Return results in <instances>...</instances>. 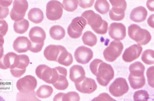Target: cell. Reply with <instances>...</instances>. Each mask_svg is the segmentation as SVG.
Masks as SVG:
<instances>
[{"instance_id":"d6a6232c","label":"cell","mask_w":154,"mask_h":101,"mask_svg":"<svg viewBox=\"0 0 154 101\" xmlns=\"http://www.w3.org/2000/svg\"><path fill=\"white\" fill-rule=\"evenodd\" d=\"M17 96L22 97L20 100H17V101H42L36 97L34 91L26 93L18 92Z\"/></svg>"},{"instance_id":"5bb4252c","label":"cell","mask_w":154,"mask_h":101,"mask_svg":"<svg viewBox=\"0 0 154 101\" xmlns=\"http://www.w3.org/2000/svg\"><path fill=\"white\" fill-rule=\"evenodd\" d=\"M93 52L91 49L82 46L79 47L74 53V57L77 62L82 64L88 63L93 57Z\"/></svg>"},{"instance_id":"f546056e","label":"cell","mask_w":154,"mask_h":101,"mask_svg":"<svg viewBox=\"0 0 154 101\" xmlns=\"http://www.w3.org/2000/svg\"><path fill=\"white\" fill-rule=\"evenodd\" d=\"M53 91V89L51 86L43 85L40 86L37 91L36 94L40 98H47L52 95Z\"/></svg>"},{"instance_id":"d6986e66","label":"cell","mask_w":154,"mask_h":101,"mask_svg":"<svg viewBox=\"0 0 154 101\" xmlns=\"http://www.w3.org/2000/svg\"><path fill=\"white\" fill-rule=\"evenodd\" d=\"M35 73L38 78L48 83L51 84L53 75V68L46 65L41 64L36 68Z\"/></svg>"},{"instance_id":"ab89813d","label":"cell","mask_w":154,"mask_h":101,"mask_svg":"<svg viewBox=\"0 0 154 101\" xmlns=\"http://www.w3.org/2000/svg\"><path fill=\"white\" fill-rule=\"evenodd\" d=\"M53 101H69L66 93L61 92L58 93L54 97Z\"/></svg>"},{"instance_id":"7c38bea8","label":"cell","mask_w":154,"mask_h":101,"mask_svg":"<svg viewBox=\"0 0 154 101\" xmlns=\"http://www.w3.org/2000/svg\"><path fill=\"white\" fill-rule=\"evenodd\" d=\"M129 87L126 80L122 78L116 79L109 88L110 93L113 96L120 97L128 92Z\"/></svg>"},{"instance_id":"836d02e7","label":"cell","mask_w":154,"mask_h":101,"mask_svg":"<svg viewBox=\"0 0 154 101\" xmlns=\"http://www.w3.org/2000/svg\"><path fill=\"white\" fill-rule=\"evenodd\" d=\"M62 5L63 7L66 10L72 12L75 11L77 9L78 2V1H74V0L63 1Z\"/></svg>"},{"instance_id":"4fadbf2b","label":"cell","mask_w":154,"mask_h":101,"mask_svg":"<svg viewBox=\"0 0 154 101\" xmlns=\"http://www.w3.org/2000/svg\"><path fill=\"white\" fill-rule=\"evenodd\" d=\"M75 84L77 90L84 94H91L97 90V87L94 79L86 77L82 80L75 82Z\"/></svg>"},{"instance_id":"8fae6325","label":"cell","mask_w":154,"mask_h":101,"mask_svg":"<svg viewBox=\"0 0 154 101\" xmlns=\"http://www.w3.org/2000/svg\"><path fill=\"white\" fill-rule=\"evenodd\" d=\"M37 84L36 78L33 76L28 75L18 80L17 83V87L20 92L26 93L34 91Z\"/></svg>"},{"instance_id":"b9f144b4","label":"cell","mask_w":154,"mask_h":101,"mask_svg":"<svg viewBox=\"0 0 154 101\" xmlns=\"http://www.w3.org/2000/svg\"><path fill=\"white\" fill-rule=\"evenodd\" d=\"M9 10L8 7L0 6V19L6 18L9 14Z\"/></svg>"},{"instance_id":"7a4b0ae2","label":"cell","mask_w":154,"mask_h":101,"mask_svg":"<svg viewBox=\"0 0 154 101\" xmlns=\"http://www.w3.org/2000/svg\"><path fill=\"white\" fill-rule=\"evenodd\" d=\"M145 69L144 65L139 61H136L129 66L130 73L128 79L133 89H139L145 85L146 80L144 73Z\"/></svg>"},{"instance_id":"8d00e7d4","label":"cell","mask_w":154,"mask_h":101,"mask_svg":"<svg viewBox=\"0 0 154 101\" xmlns=\"http://www.w3.org/2000/svg\"><path fill=\"white\" fill-rule=\"evenodd\" d=\"M91 101H116L108 94L103 93L94 98Z\"/></svg>"},{"instance_id":"9a60e30c","label":"cell","mask_w":154,"mask_h":101,"mask_svg":"<svg viewBox=\"0 0 154 101\" xmlns=\"http://www.w3.org/2000/svg\"><path fill=\"white\" fill-rule=\"evenodd\" d=\"M109 34L110 37L115 40H121L126 36V28L125 26L120 23L111 24L108 29Z\"/></svg>"},{"instance_id":"44dd1931","label":"cell","mask_w":154,"mask_h":101,"mask_svg":"<svg viewBox=\"0 0 154 101\" xmlns=\"http://www.w3.org/2000/svg\"><path fill=\"white\" fill-rule=\"evenodd\" d=\"M31 45L28 38L24 36L19 37L15 40L13 43L14 50L19 53L27 52L30 50Z\"/></svg>"},{"instance_id":"f35d334b","label":"cell","mask_w":154,"mask_h":101,"mask_svg":"<svg viewBox=\"0 0 154 101\" xmlns=\"http://www.w3.org/2000/svg\"><path fill=\"white\" fill-rule=\"evenodd\" d=\"M95 1L86 0V1H79L78 4L79 6L84 9H87L91 7L94 4Z\"/></svg>"},{"instance_id":"c3c4849f","label":"cell","mask_w":154,"mask_h":101,"mask_svg":"<svg viewBox=\"0 0 154 101\" xmlns=\"http://www.w3.org/2000/svg\"><path fill=\"white\" fill-rule=\"evenodd\" d=\"M4 82L3 80L0 79V92L2 90L4 86Z\"/></svg>"},{"instance_id":"ba28073f","label":"cell","mask_w":154,"mask_h":101,"mask_svg":"<svg viewBox=\"0 0 154 101\" xmlns=\"http://www.w3.org/2000/svg\"><path fill=\"white\" fill-rule=\"evenodd\" d=\"M87 24L86 20L82 17H78L72 21L67 28L69 36L73 39H78L82 35L83 31Z\"/></svg>"},{"instance_id":"74e56055","label":"cell","mask_w":154,"mask_h":101,"mask_svg":"<svg viewBox=\"0 0 154 101\" xmlns=\"http://www.w3.org/2000/svg\"><path fill=\"white\" fill-rule=\"evenodd\" d=\"M8 30V25L4 19H0V34L3 36L6 35Z\"/></svg>"},{"instance_id":"60d3db41","label":"cell","mask_w":154,"mask_h":101,"mask_svg":"<svg viewBox=\"0 0 154 101\" xmlns=\"http://www.w3.org/2000/svg\"><path fill=\"white\" fill-rule=\"evenodd\" d=\"M69 101H80V97L79 94L75 91H70L67 93Z\"/></svg>"},{"instance_id":"bcb514c9","label":"cell","mask_w":154,"mask_h":101,"mask_svg":"<svg viewBox=\"0 0 154 101\" xmlns=\"http://www.w3.org/2000/svg\"><path fill=\"white\" fill-rule=\"evenodd\" d=\"M5 43V40L4 36L1 34H0V47H3Z\"/></svg>"},{"instance_id":"1f68e13d","label":"cell","mask_w":154,"mask_h":101,"mask_svg":"<svg viewBox=\"0 0 154 101\" xmlns=\"http://www.w3.org/2000/svg\"><path fill=\"white\" fill-rule=\"evenodd\" d=\"M141 59L143 62L147 65L153 64L154 63V52L151 49H147L143 53Z\"/></svg>"},{"instance_id":"484cf974","label":"cell","mask_w":154,"mask_h":101,"mask_svg":"<svg viewBox=\"0 0 154 101\" xmlns=\"http://www.w3.org/2000/svg\"><path fill=\"white\" fill-rule=\"evenodd\" d=\"M28 17L30 21L36 24L41 23L44 19L43 12L38 8L31 9L28 14Z\"/></svg>"},{"instance_id":"9c48e42d","label":"cell","mask_w":154,"mask_h":101,"mask_svg":"<svg viewBox=\"0 0 154 101\" xmlns=\"http://www.w3.org/2000/svg\"><path fill=\"white\" fill-rule=\"evenodd\" d=\"M28 8L29 4L27 1H14L13 8L10 13L11 19L15 22L23 19Z\"/></svg>"},{"instance_id":"2e32d148","label":"cell","mask_w":154,"mask_h":101,"mask_svg":"<svg viewBox=\"0 0 154 101\" xmlns=\"http://www.w3.org/2000/svg\"><path fill=\"white\" fill-rule=\"evenodd\" d=\"M56 67L58 73L57 81L53 85L57 90H65L68 88L69 85L68 81L66 78L67 70L66 68L61 66Z\"/></svg>"},{"instance_id":"4dcf8cb0","label":"cell","mask_w":154,"mask_h":101,"mask_svg":"<svg viewBox=\"0 0 154 101\" xmlns=\"http://www.w3.org/2000/svg\"><path fill=\"white\" fill-rule=\"evenodd\" d=\"M110 5L107 1L97 0L96 2L94 8L96 10L101 14L107 13L110 9Z\"/></svg>"},{"instance_id":"5b68a950","label":"cell","mask_w":154,"mask_h":101,"mask_svg":"<svg viewBox=\"0 0 154 101\" xmlns=\"http://www.w3.org/2000/svg\"><path fill=\"white\" fill-rule=\"evenodd\" d=\"M128 34L129 37L139 46L147 44L151 39V36L147 30L141 28L135 24H132L129 26Z\"/></svg>"},{"instance_id":"f1b7e54d","label":"cell","mask_w":154,"mask_h":101,"mask_svg":"<svg viewBox=\"0 0 154 101\" xmlns=\"http://www.w3.org/2000/svg\"><path fill=\"white\" fill-rule=\"evenodd\" d=\"M84 44L90 47H93L96 45L97 39L96 36L91 31L85 32L82 37Z\"/></svg>"},{"instance_id":"681fc988","label":"cell","mask_w":154,"mask_h":101,"mask_svg":"<svg viewBox=\"0 0 154 101\" xmlns=\"http://www.w3.org/2000/svg\"><path fill=\"white\" fill-rule=\"evenodd\" d=\"M0 101H5V100L3 97L0 96Z\"/></svg>"},{"instance_id":"8992f818","label":"cell","mask_w":154,"mask_h":101,"mask_svg":"<svg viewBox=\"0 0 154 101\" xmlns=\"http://www.w3.org/2000/svg\"><path fill=\"white\" fill-rule=\"evenodd\" d=\"M123 48L121 42L112 41L104 51L103 55L105 59L108 62H113L121 55Z\"/></svg>"},{"instance_id":"7402d4cb","label":"cell","mask_w":154,"mask_h":101,"mask_svg":"<svg viewBox=\"0 0 154 101\" xmlns=\"http://www.w3.org/2000/svg\"><path fill=\"white\" fill-rule=\"evenodd\" d=\"M63 46L61 45H50L45 49L44 55L47 60L57 62Z\"/></svg>"},{"instance_id":"603a6c76","label":"cell","mask_w":154,"mask_h":101,"mask_svg":"<svg viewBox=\"0 0 154 101\" xmlns=\"http://www.w3.org/2000/svg\"><path fill=\"white\" fill-rule=\"evenodd\" d=\"M147 12L144 7L140 6L134 8L130 15V19L135 22H142L145 20L147 16Z\"/></svg>"},{"instance_id":"e575fe53","label":"cell","mask_w":154,"mask_h":101,"mask_svg":"<svg viewBox=\"0 0 154 101\" xmlns=\"http://www.w3.org/2000/svg\"><path fill=\"white\" fill-rule=\"evenodd\" d=\"M149 98V95L147 92L143 90L136 91L133 95L134 101H147Z\"/></svg>"},{"instance_id":"d590c367","label":"cell","mask_w":154,"mask_h":101,"mask_svg":"<svg viewBox=\"0 0 154 101\" xmlns=\"http://www.w3.org/2000/svg\"><path fill=\"white\" fill-rule=\"evenodd\" d=\"M154 66L149 68L146 71V76L149 85L154 88Z\"/></svg>"},{"instance_id":"6da1fadb","label":"cell","mask_w":154,"mask_h":101,"mask_svg":"<svg viewBox=\"0 0 154 101\" xmlns=\"http://www.w3.org/2000/svg\"><path fill=\"white\" fill-rule=\"evenodd\" d=\"M90 68L97 77L98 83L102 86H107L114 78V72L112 66L100 59L93 60L90 64Z\"/></svg>"},{"instance_id":"f6af8a7d","label":"cell","mask_w":154,"mask_h":101,"mask_svg":"<svg viewBox=\"0 0 154 101\" xmlns=\"http://www.w3.org/2000/svg\"><path fill=\"white\" fill-rule=\"evenodd\" d=\"M147 22L148 25L151 27L154 28V14L151 15L149 17Z\"/></svg>"},{"instance_id":"ac0fdd59","label":"cell","mask_w":154,"mask_h":101,"mask_svg":"<svg viewBox=\"0 0 154 101\" xmlns=\"http://www.w3.org/2000/svg\"><path fill=\"white\" fill-rule=\"evenodd\" d=\"M142 50L141 46L134 44L125 50L122 55V59L126 62H132L140 57Z\"/></svg>"},{"instance_id":"ee69618b","label":"cell","mask_w":154,"mask_h":101,"mask_svg":"<svg viewBox=\"0 0 154 101\" xmlns=\"http://www.w3.org/2000/svg\"><path fill=\"white\" fill-rule=\"evenodd\" d=\"M154 1H148L146 2V6L148 9L152 12L154 11Z\"/></svg>"},{"instance_id":"30bf717a","label":"cell","mask_w":154,"mask_h":101,"mask_svg":"<svg viewBox=\"0 0 154 101\" xmlns=\"http://www.w3.org/2000/svg\"><path fill=\"white\" fill-rule=\"evenodd\" d=\"M63 12L62 4L57 1H49L46 6V16L49 20L55 21L60 19Z\"/></svg>"},{"instance_id":"cb8c5ba5","label":"cell","mask_w":154,"mask_h":101,"mask_svg":"<svg viewBox=\"0 0 154 101\" xmlns=\"http://www.w3.org/2000/svg\"><path fill=\"white\" fill-rule=\"evenodd\" d=\"M85 72L81 66L75 65L70 69L69 78L72 82H76L82 80L85 76Z\"/></svg>"},{"instance_id":"4316f807","label":"cell","mask_w":154,"mask_h":101,"mask_svg":"<svg viewBox=\"0 0 154 101\" xmlns=\"http://www.w3.org/2000/svg\"><path fill=\"white\" fill-rule=\"evenodd\" d=\"M49 32L51 37L57 40H60L63 39L66 35L64 28L58 25L52 27L50 29Z\"/></svg>"},{"instance_id":"83f0119b","label":"cell","mask_w":154,"mask_h":101,"mask_svg":"<svg viewBox=\"0 0 154 101\" xmlns=\"http://www.w3.org/2000/svg\"><path fill=\"white\" fill-rule=\"evenodd\" d=\"M29 27V22L25 19L18 21L15 22L14 25L15 31L20 34H24L27 32Z\"/></svg>"},{"instance_id":"7dc6e473","label":"cell","mask_w":154,"mask_h":101,"mask_svg":"<svg viewBox=\"0 0 154 101\" xmlns=\"http://www.w3.org/2000/svg\"><path fill=\"white\" fill-rule=\"evenodd\" d=\"M4 49L3 47H0V59H1L4 55Z\"/></svg>"},{"instance_id":"7bdbcfd3","label":"cell","mask_w":154,"mask_h":101,"mask_svg":"<svg viewBox=\"0 0 154 101\" xmlns=\"http://www.w3.org/2000/svg\"><path fill=\"white\" fill-rule=\"evenodd\" d=\"M13 1H0V5L4 7H8L13 2Z\"/></svg>"},{"instance_id":"277c9868","label":"cell","mask_w":154,"mask_h":101,"mask_svg":"<svg viewBox=\"0 0 154 101\" xmlns=\"http://www.w3.org/2000/svg\"><path fill=\"white\" fill-rule=\"evenodd\" d=\"M29 37L31 43L29 50L35 53L41 52L44 46V41L46 37L44 30L39 27H33L29 31Z\"/></svg>"},{"instance_id":"e0dca14e","label":"cell","mask_w":154,"mask_h":101,"mask_svg":"<svg viewBox=\"0 0 154 101\" xmlns=\"http://www.w3.org/2000/svg\"><path fill=\"white\" fill-rule=\"evenodd\" d=\"M19 62L15 68L11 69L12 75L14 77L19 78L26 73V68L29 66L30 61L29 57L26 55H19Z\"/></svg>"},{"instance_id":"3957f363","label":"cell","mask_w":154,"mask_h":101,"mask_svg":"<svg viewBox=\"0 0 154 101\" xmlns=\"http://www.w3.org/2000/svg\"><path fill=\"white\" fill-rule=\"evenodd\" d=\"M86 21L87 24L97 34H104L107 32L108 23L103 20L99 14L91 10L85 11L81 15Z\"/></svg>"},{"instance_id":"d4e9b609","label":"cell","mask_w":154,"mask_h":101,"mask_svg":"<svg viewBox=\"0 0 154 101\" xmlns=\"http://www.w3.org/2000/svg\"><path fill=\"white\" fill-rule=\"evenodd\" d=\"M57 62L66 67L71 65L73 62L72 55L69 52L66 48L63 46L61 53L57 59Z\"/></svg>"},{"instance_id":"ffe728a7","label":"cell","mask_w":154,"mask_h":101,"mask_svg":"<svg viewBox=\"0 0 154 101\" xmlns=\"http://www.w3.org/2000/svg\"><path fill=\"white\" fill-rule=\"evenodd\" d=\"M18 55L13 52H9L0 59V68L7 70L13 69L17 60Z\"/></svg>"},{"instance_id":"52a82bcc","label":"cell","mask_w":154,"mask_h":101,"mask_svg":"<svg viewBox=\"0 0 154 101\" xmlns=\"http://www.w3.org/2000/svg\"><path fill=\"white\" fill-rule=\"evenodd\" d=\"M112 7L109 12L110 18L112 20L119 21L122 20L125 16V11L127 8V3L122 1H109Z\"/></svg>"}]
</instances>
